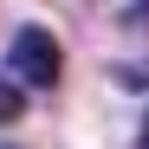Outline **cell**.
I'll return each mask as SVG.
<instances>
[{
  "label": "cell",
  "instance_id": "cell-3",
  "mask_svg": "<svg viewBox=\"0 0 149 149\" xmlns=\"http://www.w3.org/2000/svg\"><path fill=\"white\" fill-rule=\"evenodd\" d=\"M117 84H130V91H149V65H117Z\"/></svg>",
  "mask_w": 149,
  "mask_h": 149
},
{
  "label": "cell",
  "instance_id": "cell-4",
  "mask_svg": "<svg viewBox=\"0 0 149 149\" xmlns=\"http://www.w3.org/2000/svg\"><path fill=\"white\" fill-rule=\"evenodd\" d=\"M136 149H149V123H143V136H136Z\"/></svg>",
  "mask_w": 149,
  "mask_h": 149
},
{
  "label": "cell",
  "instance_id": "cell-2",
  "mask_svg": "<svg viewBox=\"0 0 149 149\" xmlns=\"http://www.w3.org/2000/svg\"><path fill=\"white\" fill-rule=\"evenodd\" d=\"M19 110H26V91L0 71V123H19Z\"/></svg>",
  "mask_w": 149,
  "mask_h": 149
},
{
  "label": "cell",
  "instance_id": "cell-1",
  "mask_svg": "<svg viewBox=\"0 0 149 149\" xmlns=\"http://www.w3.org/2000/svg\"><path fill=\"white\" fill-rule=\"evenodd\" d=\"M58 71H65V45L45 33V26H19L13 33V45H7V78L19 91H52Z\"/></svg>",
  "mask_w": 149,
  "mask_h": 149
}]
</instances>
